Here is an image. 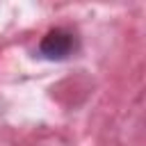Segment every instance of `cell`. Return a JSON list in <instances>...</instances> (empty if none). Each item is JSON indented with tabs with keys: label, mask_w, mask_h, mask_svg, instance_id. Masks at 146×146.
<instances>
[{
	"label": "cell",
	"mask_w": 146,
	"mask_h": 146,
	"mask_svg": "<svg viewBox=\"0 0 146 146\" xmlns=\"http://www.w3.org/2000/svg\"><path fill=\"white\" fill-rule=\"evenodd\" d=\"M75 50H78V36H75L71 30H64V27L50 30V32L41 39V43H39V55H41L43 59H52V62L66 59V57H71Z\"/></svg>",
	"instance_id": "6da1fadb"
}]
</instances>
